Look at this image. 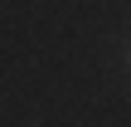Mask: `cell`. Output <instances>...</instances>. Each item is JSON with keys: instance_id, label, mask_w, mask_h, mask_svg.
<instances>
[{"instance_id": "obj_1", "label": "cell", "mask_w": 131, "mask_h": 127, "mask_svg": "<svg viewBox=\"0 0 131 127\" xmlns=\"http://www.w3.org/2000/svg\"><path fill=\"white\" fill-rule=\"evenodd\" d=\"M126 64H131V49H126Z\"/></svg>"}]
</instances>
